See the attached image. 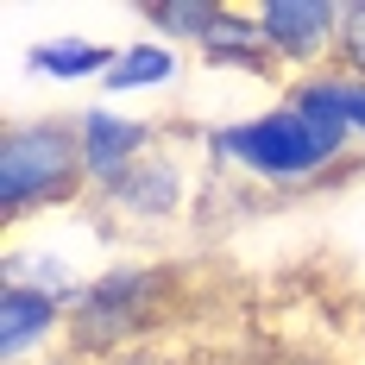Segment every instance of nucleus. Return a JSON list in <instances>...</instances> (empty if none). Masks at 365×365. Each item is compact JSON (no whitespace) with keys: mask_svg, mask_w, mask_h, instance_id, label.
I'll return each instance as SVG.
<instances>
[{"mask_svg":"<svg viewBox=\"0 0 365 365\" xmlns=\"http://www.w3.org/2000/svg\"><path fill=\"white\" fill-rule=\"evenodd\" d=\"M57 340H70V296L32 290V284H0V359L32 365Z\"/></svg>","mask_w":365,"mask_h":365,"instance_id":"6","label":"nucleus"},{"mask_svg":"<svg viewBox=\"0 0 365 365\" xmlns=\"http://www.w3.org/2000/svg\"><path fill=\"white\" fill-rule=\"evenodd\" d=\"M195 57L215 63V70H240V76H277V63H271V51H264V38H258L246 6H227L220 26L208 32V44H202Z\"/></svg>","mask_w":365,"mask_h":365,"instance_id":"9","label":"nucleus"},{"mask_svg":"<svg viewBox=\"0 0 365 365\" xmlns=\"http://www.w3.org/2000/svg\"><path fill=\"white\" fill-rule=\"evenodd\" d=\"M76 126H82V158H88V182H95V189L120 182L139 158H151V151L164 145V133H158L151 120L113 113V108H82Z\"/></svg>","mask_w":365,"mask_h":365,"instance_id":"7","label":"nucleus"},{"mask_svg":"<svg viewBox=\"0 0 365 365\" xmlns=\"http://www.w3.org/2000/svg\"><path fill=\"white\" fill-rule=\"evenodd\" d=\"M95 208H101L113 227H133V233H151V227L177 220L182 208H189V158H182L177 145H158L120 182L95 189Z\"/></svg>","mask_w":365,"mask_h":365,"instance_id":"5","label":"nucleus"},{"mask_svg":"<svg viewBox=\"0 0 365 365\" xmlns=\"http://www.w3.org/2000/svg\"><path fill=\"white\" fill-rule=\"evenodd\" d=\"M51 365H70V359H51Z\"/></svg>","mask_w":365,"mask_h":365,"instance_id":"15","label":"nucleus"},{"mask_svg":"<svg viewBox=\"0 0 365 365\" xmlns=\"http://www.w3.org/2000/svg\"><path fill=\"white\" fill-rule=\"evenodd\" d=\"M359 346H365V309H359Z\"/></svg>","mask_w":365,"mask_h":365,"instance_id":"14","label":"nucleus"},{"mask_svg":"<svg viewBox=\"0 0 365 365\" xmlns=\"http://www.w3.org/2000/svg\"><path fill=\"white\" fill-rule=\"evenodd\" d=\"M170 302L164 264H113L70 302V353H113L151 328V315Z\"/></svg>","mask_w":365,"mask_h":365,"instance_id":"3","label":"nucleus"},{"mask_svg":"<svg viewBox=\"0 0 365 365\" xmlns=\"http://www.w3.org/2000/svg\"><path fill=\"white\" fill-rule=\"evenodd\" d=\"M202 151L215 170H233L246 182H264L277 195H322L334 182H353L365 170V158L340 133L315 126L309 113H296L290 101L252 113V120H227L202 133Z\"/></svg>","mask_w":365,"mask_h":365,"instance_id":"1","label":"nucleus"},{"mask_svg":"<svg viewBox=\"0 0 365 365\" xmlns=\"http://www.w3.org/2000/svg\"><path fill=\"white\" fill-rule=\"evenodd\" d=\"M220 0H145L139 6V19H145L151 38H164V44H208V32L220 26Z\"/></svg>","mask_w":365,"mask_h":365,"instance_id":"12","label":"nucleus"},{"mask_svg":"<svg viewBox=\"0 0 365 365\" xmlns=\"http://www.w3.org/2000/svg\"><path fill=\"white\" fill-rule=\"evenodd\" d=\"M252 13L258 38L271 51L277 76H309L334 63V44H340V19H346V0H258Z\"/></svg>","mask_w":365,"mask_h":365,"instance_id":"4","label":"nucleus"},{"mask_svg":"<svg viewBox=\"0 0 365 365\" xmlns=\"http://www.w3.org/2000/svg\"><path fill=\"white\" fill-rule=\"evenodd\" d=\"M334 63H340V70H353V76H365V0H346V19H340Z\"/></svg>","mask_w":365,"mask_h":365,"instance_id":"13","label":"nucleus"},{"mask_svg":"<svg viewBox=\"0 0 365 365\" xmlns=\"http://www.w3.org/2000/svg\"><path fill=\"white\" fill-rule=\"evenodd\" d=\"M113 57H120V44H95V38H44L32 44V76L44 82H108Z\"/></svg>","mask_w":365,"mask_h":365,"instance_id":"10","label":"nucleus"},{"mask_svg":"<svg viewBox=\"0 0 365 365\" xmlns=\"http://www.w3.org/2000/svg\"><path fill=\"white\" fill-rule=\"evenodd\" d=\"M182 57L177 44H164V38H139V44H120V57H113L108 70V95H139V88H164V82H177Z\"/></svg>","mask_w":365,"mask_h":365,"instance_id":"11","label":"nucleus"},{"mask_svg":"<svg viewBox=\"0 0 365 365\" xmlns=\"http://www.w3.org/2000/svg\"><path fill=\"white\" fill-rule=\"evenodd\" d=\"M95 195L88 158H82V126L70 113H38V120H6L0 133V220L19 227L32 215L76 208Z\"/></svg>","mask_w":365,"mask_h":365,"instance_id":"2","label":"nucleus"},{"mask_svg":"<svg viewBox=\"0 0 365 365\" xmlns=\"http://www.w3.org/2000/svg\"><path fill=\"white\" fill-rule=\"evenodd\" d=\"M284 101H290L296 113H309L315 126L340 133L353 151H365V76L328 63V70L290 76V82H284Z\"/></svg>","mask_w":365,"mask_h":365,"instance_id":"8","label":"nucleus"}]
</instances>
